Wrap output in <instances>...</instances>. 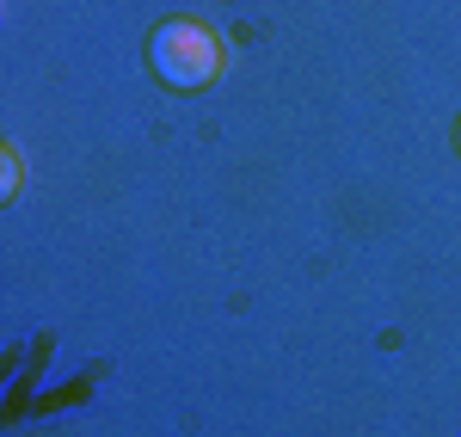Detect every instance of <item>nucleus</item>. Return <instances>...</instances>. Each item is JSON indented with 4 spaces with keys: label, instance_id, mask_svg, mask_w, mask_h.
Instances as JSON below:
<instances>
[{
    "label": "nucleus",
    "instance_id": "obj_1",
    "mask_svg": "<svg viewBox=\"0 0 461 437\" xmlns=\"http://www.w3.org/2000/svg\"><path fill=\"white\" fill-rule=\"evenodd\" d=\"M148 62H154V74L167 86L191 93V86H210L215 74H221V43L197 19H167L160 32L148 37Z\"/></svg>",
    "mask_w": 461,
    "mask_h": 437
}]
</instances>
